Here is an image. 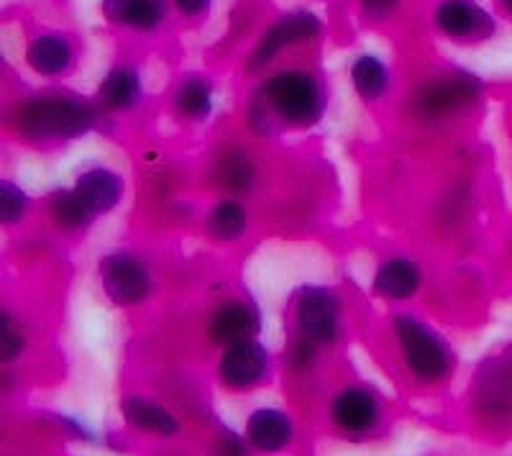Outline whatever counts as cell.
<instances>
[{
  "instance_id": "obj_1",
  "label": "cell",
  "mask_w": 512,
  "mask_h": 456,
  "mask_svg": "<svg viewBox=\"0 0 512 456\" xmlns=\"http://www.w3.org/2000/svg\"><path fill=\"white\" fill-rule=\"evenodd\" d=\"M93 123V111L82 103L64 98L29 100L18 111V129L31 139L77 136Z\"/></svg>"
},
{
  "instance_id": "obj_2",
  "label": "cell",
  "mask_w": 512,
  "mask_h": 456,
  "mask_svg": "<svg viewBox=\"0 0 512 456\" xmlns=\"http://www.w3.org/2000/svg\"><path fill=\"white\" fill-rule=\"evenodd\" d=\"M395 331L400 336L402 351H405V362L413 369L415 377L425 382H436L446 375L448 354L428 328L420 326L413 318L400 316L395 321Z\"/></svg>"
},
{
  "instance_id": "obj_3",
  "label": "cell",
  "mask_w": 512,
  "mask_h": 456,
  "mask_svg": "<svg viewBox=\"0 0 512 456\" xmlns=\"http://www.w3.org/2000/svg\"><path fill=\"white\" fill-rule=\"evenodd\" d=\"M267 98L274 111L292 123H308L318 116V85L303 72H282L272 77L267 82Z\"/></svg>"
},
{
  "instance_id": "obj_4",
  "label": "cell",
  "mask_w": 512,
  "mask_h": 456,
  "mask_svg": "<svg viewBox=\"0 0 512 456\" xmlns=\"http://www.w3.org/2000/svg\"><path fill=\"white\" fill-rule=\"evenodd\" d=\"M100 275H103L105 290L118 305H134L149 295V275L136 259L123 257V254L103 259Z\"/></svg>"
},
{
  "instance_id": "obj_5",
  "label": "cell",
  "mask_w": 512,
  "mask_h": 456,
  "mask_svg": "<svg viewBox=\"0 0 512 456\" xmlns=\"http://www.w3.org/2000/svg\"><path fill=\"white\" fill-rule=\"evenodd\" d=\"M221 380L228 387H251L267 372V351L256 341H239L226 349L221 359Z\"/></svg>"
},
{
  "instance_id": "obj_6",
  "label": "cell",
  "mask_w": 512,
  "mask_h": 456,
  "mask_svg": "<svg viewBox=\"0 0 512 456\" xmlns=\"http://www.w3.org/2000/svg\"><path fill=\"white\" fill-rule=\"evenodd\" d=\"M297 323H300V331L310 341H318V344L333 341L338 328L336 298L323 293V290H310V293H305L303 300H300V310H297Z\"/></svg>"
},
{
  "instance_id": "obj_7",
  "label": "cell",
  "mask_w": 512,
  "mask_h": 456,
  "mask_svg": "<svg viewBox=\"0 0 512 456\" xmlns=\"http://www.w3.org/2000/svg\"><path fill=\"white\" fill-rule=\"evenodd\" d=\"M320 24L313 13H292V16L282 18L280 24L274 26L267 36L262 39L259 49H256L254 59H251V70H256L259 65H264L267 59H272L274 54L280 52L282 47L292 44V41L310 39V36L318 34Z\"/></svg>"
},
{
  "instance_id": "obj_8",
  "label": "cell",
  "mask_w": 512,
  "mask_h": 456,
  "mask_svg": "<svg viewBox=\"0 0 512 456\" xmlns=\"http://www.w3.org/2000/svg\"><path fill=\"white\" fill-rule=\"evenodd\" d=\"M436 24L448 36H482L492 29L487 13L469 0H446L436 11Z\"/></svg>"
},
{
  "instance_id": "obj_9",
  "label": "cell",
  "mask_w": 512,
  "mask_h": 456,
  "mask_svg": "<svg viewBox=\"0 0 512 456\" xmlns=\"http://www.w3.org/2000/svg\"><path fill=\"white\" fill-rule=\"evenodd\" d=\"M256 316L254 310L244 303H228L218 310L213 321H210V336L218 344H239V341H249L251 334L256 331Z\"/></svg>"
},
{
  "instance_id": "obj_10",
  "label": "cell",
  "mask_w": 512,
  "mask_h": 456,
  "mask_svg": "<svg viewBox=\"0 0 512 456\" xmlns=\"http://www.w3.org/2000/svg\"><path fill=\"white\" fill-rule=\"evenodd\" d=\"M333 418L344 431H367L377 421V403L364 390H344L333 403Z\"/></svg>"
},
{
  "instance_id": "obj_11",
  "label": "cell",
  "mask_w": 512,
  "mask_h": 456,
  "mask_svg": "<svg viewBox=\"0 0 512 456\" xmlns=\"http://www.w3.org/2000/svg\"><path fill=\"white\" fill-rule=\"evenodd\" d=\"M474 82L466 77H456V80H443L425 88L418 100V108L425 116H441V113L454 111V108L464 106L474 98Z\"/></svg>"
},
{
  "instance_id": "obj_12",
  "label": "cell",
  "mask_w": 512,
  "mask_h": 456,
  "mask_svg": "<svg viewBox=\"0 0 512 456\" xmlns=\"http://www.w3.org/2000/svg\"><path fill=\"white\" fill-rule=\"evenodd\" d=\"M292 426L280 410H256L249 421V441L259 451H280L290 444Z\"/></svg>"
},
{
  "instance_id": "obj_13",
  "label": "cell",
  "mask_w": 512,
  "mask_h": 456,
  "mask_svg": "<svg viewBox=\"0 0 512 456\" xmlns=\"http://www.w3.org/2000/svg\"><path fill=\"white\" fill-rule=\"evenodd\" d=\"M105 13L111 21L131 29H154L162 21V0H105Z\"/></svg>"
},
{
  "instance_id": "obj_14",
  "label": "cell",
  "mask_w": 512,
  "mask_h": 456,
  "mask_svg": "<svg viewBox=\"0 0 512 456\" xmlns=\"http://www.w3.org/2000/svg\"><path fill=\"white\" fill-rule=\"evenodd\" d=\"M418 285L420 272L413 262H408V259H392V262L382 264L377 280H374L377 293L392 300L410 298V295L418 290Z\"/></svg>"
},
{
  "instance_id": "obj_15",
  "label": "cell",
  "mask_w": 512,
  "mask_h": 456,
  "mask_svg": "<svg viewBox=\"0 0 512 456\" xmlns=\"http://www.w3.org/2000/svg\"><path fill=\"white\" fill-rule=\"evenodd\" d=\"M121 180L108 170H93L77 180V193L90 205V211H111L121 200Z\"/></svg>"
},
{
  "instance_id": "obj_16",
  "label": "cell",
  "mask_w": 512,
  "mask_h": 456,
  "mask_svg": "<svg viewBox=\"0 0 512 456\" xmlns=\"http://www.w3.org/2000/svg\"><path fill=\"white\" fill-rule=\"evenodd\" d=\"M123 416L131 426L141 428V431H152L159 433V436H172L177 431V421L172 418V413H167V410L154 403H146V400H126L123 403Z\"/></svg>"
},
{
  "instance_id": "obj_17",
  "label": "cell",
  "mask_w": 512,
  "mask_h": 456,
  "mask_svg": "<svg viewBox=\"0 0 512 456\" xmlns=\"http://www.w3.org/2000/svg\"><path fill=\"white\" fill-rule=\"evenodd\" d=\"M70 44L62 36H39L29 49V62L34 70L44 72V75H57L64 67L70 65Z\"/></svg>"
},
{
  "instance_id": "obj_18",
  "label": "cell",
  "mask_w": 512,
  "mask_h": 456,
  "mask_svg": "<svg viewBox=\"0 0 512 456\" xmlns=\"http://www.w3.org/2000/svg\"><path fill=\"white\" fill-rule=\"evenodd\" d=\"M351 77L361 98L374 100L387 90V70L377 57H359L351 67Z\"/></svg>"
},
{
  "instance_id": "obj_19",
  "label": "cell",
  "mask_w": 512,
  "mask_h": 456,
  "mask_svg": "<svg viewBox=\"0 0 512 456\" xmlns=\"http://www.w3.org/2000/svg\"><path fill=\"white\" fill-rule=\"evenodd\" d=\"M139 95V80H136L134 72L128 70H116L105 77L103 85H100V100H103L108 108H126L131 106Z\"/></svg>"
},
{
  "instance_id": "obj_20",
  "label": "cell",
  "mask_w": 512,
  "mask_h": 456,
  "mask_svg": "<svg viewBox=\"0 0 512 456\" xmlns=\"http://www.w3.org/2000/svg\"><path fill=\"white\" fill-rule=\"evenodd\" d=\"M244 226H246L244 211H241L236 203H231V200L218 203L216 211L210 213L208 218V231L221 241H231L236 239V236H241Z\"/></svg>"
},
{
  "instance_id": "obj_21",
  "label": "cell",
  "mask_w": 512,
  "mask_h": 456,
  "mask_svg": "<svg viewBox=\"0 0 512 456\" xmlns=\"http://www.w3.org/2000/svg\"><path fill=\"white\" fill-rule=\"evenodd\" d=\"M52 213L57 218V223L67 228H77L82 223H88L93 211H90V205L82 200V195L77 193H57L52 198Z\"/></svg>"
},
{
  "instance_id": "obj_22",
  "label": "cell",
  "mask_w": 512,
  "mask_h": 456,
  "mask_svg": "<svg viewBox=\"0 0 512 456\" xmlns=\"http://www.w3.org/2000/svg\"><path fill=\"white\" fill-rule=\"evenodd\" d=\"M218 182L228 190H246L251 185V177H254V167H251L249 159L244 154H228L216 170Z\"/></svg>"
},
{
  "instance_id": "obj_23",
  "label": "cell",
  "mask_w": 512,
  "mask_h": 456,
  "mask_svg": "<svg viewBox=\"0 0 512 456\" xmlns=\"http://www.w3.org/2000/svg\"><path fill=\"white\" fill-rule=\"evenodd\" d=\"M177 108L190 118H200L210 111V85L205 80H187L177 93Z\"/></svg>"
},
{
  "instance_id": "obj_24",
  "label": "cell",
  "mask_w": 512,
  "mask_h": 456,
  "mask_svg": "<svg viewBox=\"0 0 512 456\" xmlns=\"http://www.w3.org/2000/svg\"><path fill=\"white\" fill-rule=\"evenodd\" d=\"M24 211V193H21L16 185H11V182H3V185H0V218H3V223H16L18 218L24 216Z\"/></svg>"
},
{
  "instance_id": "obj_25",
  "label": "cell",
  "mask_w": 512,
  "mask_h": 456,
  "mask_svg": "<svg viewBox=\"0 0 512 456\" xmlns=\"http://www.w3.org/2000/svg\"><path fill=\"white\" fill-rule=\"evenodd\" d=\"M21 346H24V341H21V336H16L8 316H3V346H0V351H3V354H0L3 362H11L18 351H21Z\"/></svg>"
},
{
  "instance_id": "obj_26",
  "label": "cell",
  "mask_w": 512,
  "mask_h": 456,
  "mask_svg": "<svg viewBox=\"0 0 512 456\" xmlns=\"http://www.w3.org/2000/svg\"><path fill=\"white\" fill-rule=\"evenodd\" d=\"M397 0H364V8H367L369 16H384L395 8Z\"/></svg>"
},
{
  "instance_id": "obj_27",
  "label": "cell",
  "mask_w": 512,
  "mask_h": 456,
  "mask_svg": "<svg viewBox=\"0 0 512 456\" xmlns=\"http://www.w3.org/2000/svg\"><path fill=\"white\" fill-rule=\"evenodd\" d=\"M175 3L182 13H187V16H198V13H203L205 8H208L210 0H175Z\"/></svg>"
},
{
  "instance_id": "obj_28",
  "label": "cell",
  "mask_w": 512,
  "mask_h": 456,
  "mask_svg": "<svg viewBox=\"0 0 512 456\" xmlns=\"http://www.w3.org/2000/svg\"><path fill=\"white\" fill-rule=\"evenodd\" d=\"M502 3H505L507 11H512V0H502Z\"/></svg>"
}]
</instances>
